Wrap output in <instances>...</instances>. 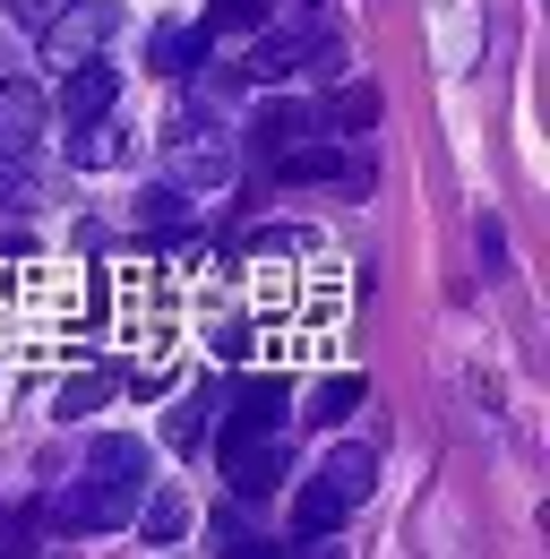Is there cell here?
Here are the masks:
<instances>
[{"label": "cell", "instance_id": "obj_1", "mask_svg": "<svg viewBox=\"0 0 550 559\" xmlns=\"http://www.w3.org/2000/svg\"><path fill=\"white\" fill-rule=\"evenodd\" d=\"M138 490H146V448H138L130 430H104V439L86 448V483L61 499V525H77V534H112V525H130V516H138Z\"/></svg>", "mask_w": 550, "mask_h": 559}, {"label": "cell", "instance_id": "obj_2", "mask_svg": "<svg viewBox=\"0 0 550 559\" xmlns=\"http://www.w3.org/2000/svg\"><path fill=\"white\" fill-rule=\"evenodd\" d=\"M370 483H379V456L370 448H327V465L301 483V499H292V543H319V534H336L344 516L370 499Z\"/></svg>", "mask_w": 550, "mask_h": 559}, {"label": "cell", "instance_id": "obj_3", "mask_svg": "<svg viewBox=\"0 0 550 559\" xmlns=\"http://www.w3.org/2000/svg\"><path fill=\"white\" fill-rule=\"evenodd\" d=\"M112 35H121V9H112V0H61V9L44 17V61H52V70H77V61H95Z\"/></svg>", "mask_w": 550, "mask_h": 559}, {"label": "cell", "instance_id": "obj_4", "mask_svg": "<svg viewBox=\"0 0 550 559\" xmlns=\"http://www.w3.org/2000/svg\"><path fill=\"white\" fill-rule=\"evenodd\" d=\"M52 130V104H44V86L35 78H0V155L9 164H26L35 146Z\"/></svg>", "mask_w": 550, "mask_h": 559}, {"label": "cell", "instance_id": "obj_5", "mask_svg": "<svg viewBox=\"0 0 550 559\" xmlns=\"http://www.w3.org/2000/svg\"><path fill=\"white\" fill-rule=\"evenodd\" d=\"M284 405H292V396H284V379H250V388H241L232 405H215V414H224V448H241V439H267V430H284Z\"/></svg>", "mask_w": 550, "mask_h": 559}, {"label": "cell", "instance_id": "obj_6", "mask_svg": "<svg viewBox=\"0 0 550 559\" xmlns=\"http://www.w3.org/2000/svg\"><path fill=\"white\" fill-rule=\"evenodd\" d=\"M284 474H292V465H284V430H267V439H241V448H224V483L241 490V499H267Z\"/></svg>", "mask_w": 550, "mask_h": 559}, {"label": "cell", "instance_id": "obj_7", "mask_svg": "<svg viewBox=\"0 0 550 559\" xmlns=\"http://www.w3.org/2000/svg\"><path fill=\"white\" fill-rule=\"evenodd\" d=\"M121 104V70L112 61H77V70H61V121L77 130V121H95V112H112Z\"/></svg>", "mask_w": 550, "mask_h": 559}, {"label": "cell", "instance_id": "obj_8", "mask_svg": "<svg viewBox=\"0 0 550 559\" xmlns=\"http://www.w3.org/2000/svg\"><path fill=\"white\" fill-rule=\"evenodd\" d=\"M284 181H352V190H370V164H352V155H336V146H284V155H267Z\"/></svg>", "mask_w": 550, "mask_h": 559}, {"label": "cell", "instance_id": "obj_9", "mask_svg": "<svg viewBox=\"0 0 550 559\" xmlns=\"http://www.w3.org/2000/svg\"><path fill=\"white\" fill-rule=\"evenodd\" d=\"M310 44H319L310 26H267V35L250 44V61H241V78H259V86H267V78H292L301 61H310Z\"/></svg>", "mask_w": 550, "mask_h": 559}, {"label": "cell", "instance_id": "obj_10", "mask_svg": "<svg viewBox=\"0 0 550 559\" xmlns=\"http://www.w3.org/2000/svg\"><path fill=\"white\" fill-rule=\"evenodd\" d=\"M310 139V104H259V121H250V146L259 155H284V146Z\"/></svg>", "mask_w": 550, "mask_h": 559}, {"label": "cell", "instance_id": "obj_11", "mask_svg": "<svg viewBox=\"0 0 550 559\" xmlns=\"http://www.w3.org/2000/svg\"><path fill=\"white\" fill-rule=\"evenodd\" d=\"M215 405H224L215 388H190V396H181V405L164 414V439H172V448H199V439H206V421H215Z\"/></svg>", "mask_w": 550, "mask_h": 559}, {"label": "cell", "instance_id": "obj_12", "mask_svg": "<svg viewBox=\"0 0 550 559\" xmlns=\"http://www.w3.org/2000/svg\"><path fill=\"white\" fill-rule=\"evenodd\" d=\"M206 44H215L206 26H164V35H155V70H164V78H190Z\"/></svg>", "mask_w": 550, "mask_h": 559}, {"label": "cell", "instance_id": "obj_13", "mask_svg": "<svg viewBox=\"0 0 550 559\" xmlns=\"http://www.w3.org/2000/svg\"><path fill=\"white\" fill-rule=\"evenodd\" d=\"M121 155H130V139H112V121H104V112L69 130V164H121Z\"/></svg>", "mask_w": 550, "mask_h": 559}, {"label": "cell", "instance_id": "obj_14", "mask_svg": "<svg viewBox=\"0 0 550 559\" xmlns=\"http://www.w3.org/2000/svg\"><path fill=\"white\" fill-rule=\"evenodd\" d=\"M361 396H370V388H361V379H352V370H344V379H327V388H319V396H310V405H301V421H319V430H336V421L352 414V405H361Z\"/></svg>", "mask_w": 550, "mask_h": 559}, {"label": "cell", "instance_id": "obj_15", "mask_svg": "<svg viewBox=\"0 0 550 559\" xmlns=\"http://www.w3.org/2000/svg\"><path fill=\"white\" fill-rule=\"evenodd\" d=\"M104 396H112V379H104V370H77L61 396H52V414H61V421H86L95 405H104Z\"/></svg>", "mask_w": 550, "mask_h": 559}, {"label": "cell", "instance_id": "obj_16", "mask_svg": "<svg viewBox=\"0 0 550 559\" xmlns=\"http://www.w3.org/2000/svg\"><path fill=\"white\" fill-rule=\"evenodd\" d=\"M370 112H379V95H370V86H352V95H336V104H327V112H310V130H361V121H370Z\"/></svg>", "mask_w": 550, "mask_h": 559}, {"label": "cell", "instance_id": "obj_17", "mask_svg": "<svg viewBox=\"0 0 550 559\" xmlns=\"http://www.w3.org/2000/svg\"><path fill=\"white\" fill-rule=\"evenodd\" d=\"M130 525L146 534V543H181V525H190V508H181V499L164 490V499H146V516H130Z\"/></svg>", "mask_w": 550, "mask_h": 559}, {"label": "cell", "instance_id": "obj_18", "mask_svg": "<svg viewBox=\"0 0 550 559\" xmlns=\"http://www.w3.org/2000/svg\"><path fill=\"white\" fill-rule=\"evenodd\" d=\"M250 26H267V0H215L206 9V35H250Z\"/></svg>", "mask_w": 550, "mask_h": 559}, {"label": "cell", "instance_id": "obj_19", "mask_svg": "<svg viewBox=\"0 0 550 559\" xmlns=\"http://www.w3.org/2000/svg\"><path fill=\"white\" fill-rule=\"evenodd\" d=\"M499 267H507V233H499V224H481V276H499Z\"/></svg>", "mask_w": 550, "mask_h": 559}, {"label": "cell", "instance_id": "obj_20", "mask_svg": "<svg viewBox=\"0 0 550 559\" xmlns=\"http://www.w3.org/2000/svg\"><path fill=\"white\" fill-rule=\"evenodd\" d=\"M146 215H155V224H172V215H181V190H172V181H164V190H146Z\"/></svg>", "mask_w": 550, "mask_h": 559}, {"label": "cell", "instance_id": "obj_21", "mask_svg": "<svg viewBox=\"0 0 550 559\" xmlns=\"http://www.w3.org/2000/svg\"><path fill=\"white\" fill-rule=\"evenodd\" d=\"M9 9H17V17H26V26H44V17H52V9H61V0H9Z\"/></svg>", "mask_w": 550, "mask_h": 559}]
</instances>
